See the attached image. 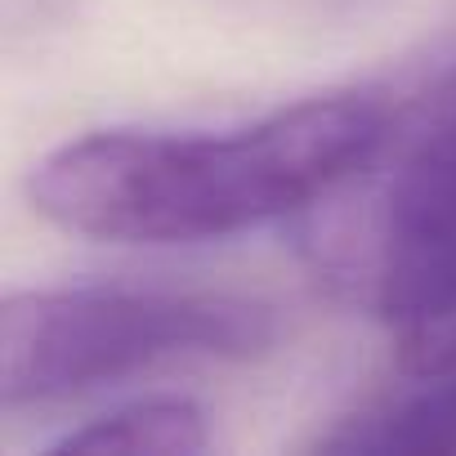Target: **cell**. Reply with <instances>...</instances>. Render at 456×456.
Here are the masks:
<instances>
[{
    "mask_svg": "<svg viewBox=\"0 0 456 456\" xmlns=\"http://www.w3.org/2000/svg\"><path fill=\"white\" fill-rule=\"evenodd\" d=\"M300 224L314 273L407 376L456 367V63L394 103L376 152Z\"/></svg>",
    "mask_w": 456,
    "mask_h": 456,
    "instance_id": "2",
    "label": "cell"
},
{
    "mask_svg": "<svg viewBox=\"0 0 456 456\" xmlns=\"http://www.w3.org/2000/svg\"><path fill=\"white\" fill-rule=\"evenodd\" d=\"M45 452H126V456H197L210 452V420L192 398H175V394H152V398H134L121 403L103 416L81 420L77 429H68L63 438H54Z\"/></svg>",
    "mask_w": 456,
    "mask_h": 456,
    "instance_id": "5",
    "label": "cell"
},
{
    "mask_svg": "<svg viewBox=\"0 0 456 456\" xmlns=\"http://www.w3.org/2000/svg\"><path fill=\"white\" fill-rule=\"evenodd\" d=\"M416 385L340 416L309 452L358 456H456V367L411 376Z\"/></svg>",
    "mask_w": 456,
    "mask_h": 456,
    "instance_id": "4",
    "label": "cell"
},
{
    "mask_svg": "<svg viewBox=\"0 0 456 456\" xmlns=\"http://www.w3.org/2000/svg\"><path fill=\"white\" fill-rule=\"evenodd\" d=\"M389 112L376 90H331L219 130H90L28 170V201L59 233L112 247L242 238L331 197L376 152Z\"/></svg>",
    "mask_w": 456,
    "mask_h": 456,
    "instance_id": "1",
    "label": "cell"
},
{
    "mask_svg": "<svg viewBox=\"0 0 456 456\" xmlns=\"http://www.w3.org/2000/svg\"><path fill=\"white\" fill-rule=\"evenodd\" d=\"M278 314L228 291L32 287L0 305V403L54 407L170 362H251Z\"/></svg>",
    "mask_w": 456,
    "mask_h": 456,
    "instance_id": "3",
    "label": "cell"
}]
</instances>
